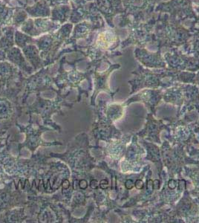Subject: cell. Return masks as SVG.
Segmentation results:
<instances>
[{
    "mask_svg": "<svg viewBox=\"0 0 199 223\" xmlns=\"http://www.w3.org/2000/svg\"><path fill=\"white\" fill-rule=\"evenodd\" d=\"M125 186H126V187L128 190H131V189H132L134 187V183L133 182V181L131 180V179L130 180H127L126 181V183H125Z\"/></svg>",
    "mask_w": 199,
    "mask_h": 223,
    "instance_id": "cell-1",
    "label": "cell"
},
{
    "mask_svg": "<svg viewBox=\"0 0 199 223\" xmlns=\"http://www.w3.org/2000/svg\"><path fill=\"white\" fill-rule=\"evenodd\" d=\"M134 186H135V187H136L137 189L140 190V189H142V188H143V181H142L141 180L137 179V180L135 181V183H134Z\"/></svg>",
    "mask_w": 199,
    "mask_h": 223,
    "instance_id": "cell-2",
    "label": "cell"
}]
</instances>
